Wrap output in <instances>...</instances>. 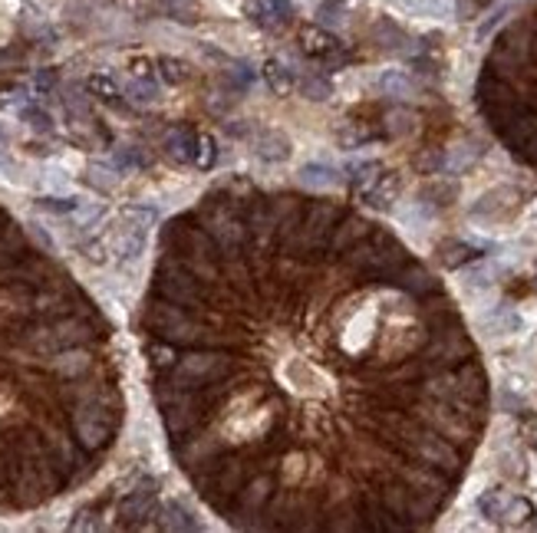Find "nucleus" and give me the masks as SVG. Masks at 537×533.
Listing matches in <instances>:
<instances>
[{
    "mask_svg": "<svg viewBox=\"0 0 537 533\" xmlns=\"http://www.w3.org/2000/svg\"><path fill=\"white\" fill-rule=\"evenodd\" d=\"M534 287H537V271H534Z\"/></svg>",
    "mask_w": 537,
    "mask_h": 533,
    "instance_id": "obj_8",
    "label": "nucleus"
},
{
    "mask_svg": "<svg viewBox=\"0 0 537 533\" xmlns=\"http://www.w3.org/2000/svg\"><path fill=\"white\" fill-rule=\"evenodd\" d=\"M478 106L511 155L537 168V4L498 33L481 66Z\"/></svg>",
    "mask_w": 537,
    "mask_h": 533,
    "instance_id": "obj_3",
    "label": "nucleus"
},
{
    "mask_svg": "<svg viewBox=\"0 0 537 533\" xmlns=\"http://www.w3.org/2000/svg\"><path fill=\"white\" fill-rule=\"evenodd\" d=\"M300 178H304V185H310V188H330V185L336 182L333 168H326V165H307V168L300 171Z\"/></svg>",
    "mask_w": 537,
    "mask_h": 533,
    "instance_id": "obj_6",
    "label": "nucleus"
},
{
    "mask_svg": "<svg viewBox=\"0 0 537 533\" xmlns=\"http://www.w3.org/2000/svg\"><path fill=\"white\" fill-rule=\"evenodd\" d=\"M122 425L112 322L0 204V517L82 487Z\"/></svg>",
    "mask_w": 537,
    "mask_h": 533,
    "instance_id": "obj_2",
    "label": "nucleus"
},
{
    "mask_svg": "<svg viewBox=\"0 0 537 533\" xmlns=\"http://www.w3.org/2000/svg\"><path fill=\"white\" fill-rule=\"evenodd\" d=\"M175 464L241 530H422L465 481L488 375L448 290L346 204L212 188L139 310Z\"/></svg>",
    "mask_w": 537,
    "mask_h": 533,
    "instance_id": "obj_1",
    "label": "nucleus"
},
{
    "mask_svg": "<svg viewBox=\"0 0 537 533\" xmlns=\"http://www.w3.org/2000/svg\"><path fill=\"white\" fill-rule=\"evenodd\" d=\"M534 218H537V211H534Z\"/></svg>",
    "mask_w": 537,
    "mask_h": 533,
    "instance_id": "obj_9",
    "label": "nucleus"
},
{
    "mask_svg": "<svg viewBox=\"0 0 537 533\" xmlns=\"http://www.w3.org/2000/svg\"><path fill=\"white\" fill-rule=\"evenodd\" d=\"M478 511L495 523H521L534 513V507H531L524 497H517V494L495 487V491H485L481 497H478Z\"/></svg>",
    "mask_w": 537,
    "mask_h": 533,
    "instance_id": "obj_4",
    "label": "nucleus"
},
{
    "mask_svg": "<svg viewBox=\"0 0 537 533\" xmlns=\"http://www.w3.org/2000/svg\"><path fill=\"white\" fill-rule=\"evenodd\" d=\"M393 7H399L403 13H412V17H429V21H446L452 17V0H389Z\"/></svg>",
    "mask_w": 537,
    "mask_h": 533,
    "instance_id": "obj_5",
    "label": "nucleus"
},
{
    "mask_svg": "<svg viewBox=\"0 0 537 533\" xmlns=\"http://www.w3.org/2000/svg\"><path fill=\"white\" fill-rule=\"evenodd\" d=\"M383 86L389 92H399V96H406V92H409V82H406V76H403V73H389V76L383 80Z\"/></svg>",
    "mask_w": 537,
    "mask_h": 533,
    "instance_id": "obj_7",
    "label": "nucleus"
}]
</instances>
